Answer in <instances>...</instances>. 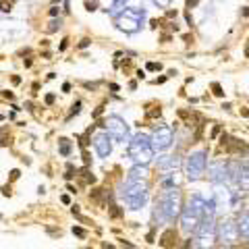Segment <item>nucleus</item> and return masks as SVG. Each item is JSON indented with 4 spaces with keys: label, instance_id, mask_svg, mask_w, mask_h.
Masks as SVG:
<instances>
[{
    "label": "nucleus",
    "instance_id": "nucleus-1",
    "mask_svg": "<svg viewBox=\"0 0 249 249\" xmlns=\"http://www.w3.org/2000/svg\"><path fill=\"white\" fill-rule=\"evenodd\" d=\"M158 212H162V218L164 220L179 218V214H181V193H179V189H170V191H166L164 195H162Z\"/></svg>",
    "mask_w": 249,
    "mask_h": 249
},
{
    "label": "nucleus",
    "instance_id": "nucleus-2",
    "mask_svg": "<svg viewBox=\"0 0 249 249\" xmlns=\"http://www.w3.org/2000/svg\"><path fill=\"white\" fill-rule=\"evenodd\" d=\"M129 154L137 160V162H150L152 160V156H154V150H152V143H150V139L145 137V135H137L135 139H133V143H131V147H129Z\"/></svg>",
    "mask_w": 249,
    "mask_h": 249
},
{
    "label": "nucleus",
    "instance_id": "nucleus-3",
    "mask_svg": "<svg viewBox=\"0 0 249 249\" xmlns=\"http://www.w3.org/2000/svg\"><path fill=\"white\" fill-rule=\"evenodd\" d=\"M187 176L189 179H199L204 174V168H206V152H195L187 158Z\"/></svg>",
    "mask_w": 249,
    "mask_h": 249
},
{
    "label": "nucleus",
    "instance_id": "nucleus-4",
    "mask_svg": "<svg viewBox=\"0 0 249 249\" xmlns=\"http://www.w3.org/2000/svg\"><path fill=\"white\" fill-rule=\"evenodd\" d=\"M237 239H239L237 224H235V222H230V220L222 222V226H220V241H222V243H226V245H235V243H237Z\"/></svg>",
    "mask_w": 249,
    "mask_h": 249
},
{
    "label": "nucleus",
    "instance_id": "nucleus-5",
    "mask_svg": "<svg viewBox=\"0 0 249 249\" xmlns=\"http://www.w3.org/2000/svg\"><path fill=\"white\" fill-rule=\"evenodd\" d=\"M172 141V131L170 127H160L156 133H154V143H152V150H164L170 145Z\"/></svg>",
    "mask_w": 249,
    "mask_h": 249
},
{
    "label": "nucleus",
    "instance_id": "nucleus-6",
    "mask_svg": "<svg viewBox=\"0 0 249 249\" xmlns=\"http://www.w3.org/2000/svg\"><path fill=\"white\" fill-rule=\"evenodd\" d=\"M104 127H108L110 133H112L114 137H119V139H124V135H127V127H124V124L121 123V119H116V116L108 119V123L104 124Z\"/></svg>",
    "mask_w": 249,
    "mask_h": 249
},
{
    "label": "nucleus",
    "instance_id": "nucleus-7",
    "mask_svg": "<svg viewBox=\"0 0 249 249\" xmlns=\"http://www.w3.org/2000/svg\"><path fill=\"white\" fill-rule=\"evenodd\" d=\"M160 245L164 249H172L176 245V230L174 228H166L164 233L160 235Z\"/></svg>",
    "mask_w": 249,
    "mask_h": 249
},
{
    "label": "nucleus",
    "instance_id": "nucleus-8",
    "mask_svg": "<svg viewBox=\"0 0 249 249\" xmlns=\"http://www.w3.org/2000/svg\"><path fill=\"white\" fill-rule=\"evenodd\" d=\"M237 230H239V235H241V237H249V216H247V214H243V216H241Z\"/></svg>",
    "mask_w": 249,
    "mask_h": 249
},
{
    "label": "nucleus",
    "instance_id": "nucleus-9",
    "mask_svg": "<svg viewBox=\"0 0 249 249\" xmlns=\"http://www.w3.org/2000/svg\"><path fill=\"white\" fill-rule=\"evenodd\" d=\"M176 166V160L172 158V156H164L160 162H158V168L160 170H170V168H174Z\"/></svg>",
    "mask_w": 249,
    "mask_h": 249
},
{
    "label": "nucleus",
    "instance_id": "nucleus-10",
    "mask_svg": "<svg viewBox=\"0 0 249 249\" xmlns=\"http://www.w3.org/2000/svg\"><path fill=\"white\" fill-rule=\"evenodd\" d=\"M96 145H98V150H100L102 156H108V154H110V143H106V137H100V139L96 141Z\"/></svg>",
    "mask_w": 249,
    "mask_h": 249
},
{
    "label": "nucleus",
    "instance_id": "nucleus-11",
    "mask_svg": "<svg viewBox=\"0 0 249 249\" xmlns=\"http://www.w3.org/2000/svg\"><path fill=\"white\" fill-rule=\"evenodd\" d=\"M123 216V210L119 206H110V218H121Z\"/></svg>",
    "mask_w": 249,
    "mask_h": 249
},
{
    "label": "nucleus",
    "instance_id": "nucleus-12",
    "mask_svg": "<svg viewBox=\"0 0 249 249\" xmlns=\"http://www.w3.org/2000/svg\"><path fill=\"white\" fill-rule=\"evenodd\" d=\"M60 154H62V156L69 154V141H67V139H60Z\"/></svg>",
    "mask_w": 249,
    "mask_h": 249
},
{
    "label": "nucleus",
    "instance_id": "nucleus-13",
    "mask_svg": "<svg viewBox=\"0 0 249 249\" xmlns=\"http://www.w3.org/2000/svg\"><path fill=\"white\" fill-rule=\"evenodd\" d=\"M81 174L85 176V181H87V183H96V176H93V174H91L87 168H85V170H81Z\"/></svg>",
    "mask_w": 249,
    "mask_h": 249
},
{
    "label": "nucleus",
    "instance_id": "nucleus-14",
    "mask_svg": "<svg viewBox=\"0 0 249 249\" xmlns=\"http://www.w3.org/2000/svg\"><path fill=\"white\" fill-rule=\"evenodd\" d=\"M212 89H214V93H216L218 98H222V96H224V91H222V87H220V83H212Z\"/></svg>",
    "mask_w": 249,
    "mask_h": 249
},
{
    "label": "nucleus",
    "instance_id": "nucleus-15",
    "mask_svg": "<svg viewBox=\"0 0 249 249\" xmlns=\"http://www.w3.org/2000/svg\"><path fill=\"white\" fill-rule=\"evenodd\" d=\"M73 235H77V237H87V233L83 230L81 226H73Z\"/></svg>",
    "mask_w": 249,
    "mask_h": 249
},
{
    "label": "nucleus",
    "instance_id": "nucleus-16",
    "mask_svg": "<svg viewBox=\"0 0 249 249\" xmlns=\"http://www.w3.org/2000/svg\"><path fill=\"white\" fill-rule=\"evenodd\" d=\"M162 64L160 62H147V71H160Z\"/></svg>",
    "mask_w": 249,
    "mask_h": 249
},
{
    "label": "nucleus",
    "instance_id": "nucleus-17",
    "mask_svg": "<svg viewBox=\"0 0 249 249\" xmlns=\"http://www.w3.org/2000/svg\"><path fill=\"white\" fill-rule=\"evenodd\" d=\"M147 116H150V119H154V116H160V106H158L156 110H147Z\"/></svg>",
    "mask_w": 249,
    "mask_h": 249
},
{
    "label": "nucleus",
    "instance_id": "nucleus-18",
    "mask_svg": "<svg viewBox=\"0 0 249 249\" xmlns=\"http://www.w3.org/2000/svg\"><path fill=\"white\" fill-rule=\"evenodd\" d=\"M218 133H220V124H216V127L212 129V135H210V137H212V139H216V137H218Z\"/></svg>",
    "mask_w": 249,
    "mask_h": 249
},
{
    "label": "nucleus",
    "instance_id": "nucleus-19",
    "mask_svg": "<svg viewBox=\"0 0 249 249\" xmlns=\"http://www.w3.org/2000/svg\"><path fill=\"white\" fill-rule=\"evenodd\" d=\"M154 2H156L158 6H168V2H170V0H154Z\"/></svg>",
    "mask_w": 249,
    "mask_h": 249
},
{
    "label": "nucleus",
    "instance_id": "nucleus-20",
    "mask_svg": "<svg viewBox=\"0 0 249 249\" xmlns=\"http://www.w3.org/2000/svg\"><path fill=\"white\" fill-rule=\"evenodd\" d=\"M19 174H21L19 170H13V172H10V181H15V179H19Z\"/></svg>",
    "mask_w": 249,
    "mask_h": 249
},
{
    "label": "nucleus",
    "instance_id": "nucleus-21",
    "mask_svg": "<svg viewBox=\"0 0 249 249\" xmlns=\"http://www.w3.org/2000/svg\"><path fill=\"white\" fill-rule=\"evenodd\" d=\"M50 15H52V17H56V15H58V8H56V6H52V8H50Z\"/></svg>",
    "mask_w": 249,
    "mask_h": 249
},
{
    "label": "nucleus",
    "instance_id": "nucleus-22",
    "mask_svg": "<svg viewBox=\"0 0 249 249\" xmlns=\"http://www.w3.org/2000/svg\"><path fill=\"white\" fill-rule=\"evenodd\" d=\"M2 195H10V187H2Z\"/></svg>",
    "mask_w": 249,
    "mask_h": 249
},
{
    "label": "nucleus",
    "instance_id": "nucleus-23",
    "mask_svg": "<svg viewBox=\"0 0 249 249\" xmlns=\"http://www.w3.org/2000/svg\"><path fill=\"white\" fill-rule=\"evenodd\" d=\"M197 2H199V0H187V6H189V8H191V6H195V4H197Z\"/></svg>",
    "mask_w": 249,
    "mask_h": 249
},
{
    "label": "nucleus",
    "instance_id": "nucleus-24",
    "mask_svg": "<svg viewBox=\"0 0 249 249\" xmlns=\"http://www.w3.org/2000/svg\"><path fill=\"white\" fill-rule=\"evenodd\" d=\"M183 40L187 42V44H191V42H193V36H183Z\"/></svg>",
    "mask_w": 249,
    "mask_h": 249
},
{
    "label": "nucleus",
    "instance_id": "nucleus-25",
    "mask_svg": "<svg viewBox=\"0 0 249 249\" xmlns=\"http://www.w3.org/2000/svg\"><path fill=\"white\" fill-rule=\"evenodd\" d=\"M67 46H69V40H64L62 44H60V50H67Z\"/></svg>",
    "mask_w": 249,
    "mask_h": 249
},
{
    "label": "nucleus",
    "instance_id": "nucleus-26",
    "mask_svg": "<svg viewBox=\"0 0 249 249\" xmlns=\"http://www.w3.org/2000/svg\"><path fill=\"white\" fill-rule=\"evenodd\" d=\"M241 114H243V116H247V119H249V110H245V108L241 110Z\"/></svg>",
    "mask_w": 249,
    "mask_h": 249
},
{
    "label": "nucleus",
    "instance_id": "nucleus-27",
    "mask_svg": "<svg viewBox=\"0 0 249 249\" xmlns=\"http://www.w3.org/2000/svg\"><path fill=\"white\" fill-rule=\"evenodd\" d=\"M245 56H247V58H249V46H247V48H245Z\"/></svg>",
    "mask_w": 249,
    "mask_h": 249
}]
</instances>
